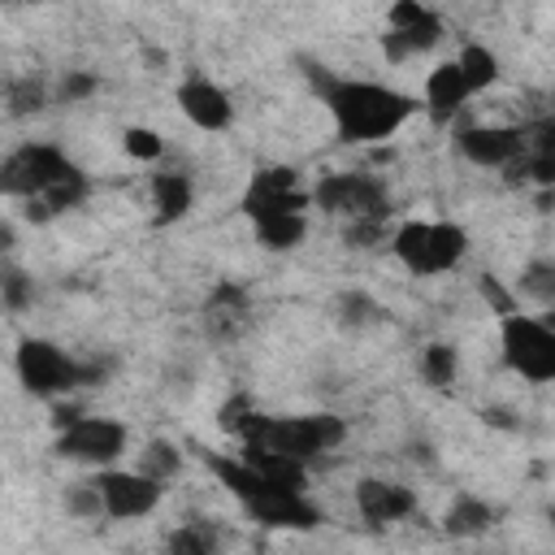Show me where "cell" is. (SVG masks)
I'll list each match as a JSON object with an SVG mask.
<instances>
[{"instance_id":"1","label":"cell","mask_w":555,"mask_h":555,"mask_svg":"<svg viewBox=\"0 0 555 555\" xmlns=\"http://www.w3.org/2000/svg\"><path fill=\"white\" fill-rule=\"evenodd\" d=\"M308 82L321 95L334 134L351 147L360 143H382L390 134H399L416 108H425L416 95L390 87V82H373V78H351V74H325V65H308Z\"/></svg>"},{"instance_id":"2","label":"cell","mask_w":555,"mask_h":555,"mask_svg":"<svg viewBox=\"0 0 555 555\" xmlns=\"http://www.w3.org/2000/svg\"><path fill=\"white\" fill-rule=\"evenodd\" d=\"M204 464L225 486V494L243 503V512L256 525H264V529H317L321 525V507L304 490L282 486V481H269L243 455H208L204 451Z\"/></svg>"},{"instance_id":"3","label":"cell","mask_w":555,"mask_h":555,"mask_svg":"<svg viewBox=\"0 0 555 555\" xmlns=\"http://www.w3.org/2000/svg\"><path fill=\"white\" fill-rule=\"evenodd\" d=\"M390 251L412 278L451 273L468 256V230L460 221H399L390 230Z\"/></svg>"},{"instance_id":"4","label":"cell","mask_w":555,"mask_h":555,"mask_svg":"<svg viewBox=\"0 0 555 555\" xmlns=\"http://www.w3.org/2000/svg\"><path fill=\"white\" fill-rule=\"evenodd\" d=\"M343 438H347V421L334 412H299V416H269L264 412L260 425L251 429V438H243V442H260V447H273L282 455L312 464L317 455L334 451Z\"/></svg>"},{"instance_id":"5","label":"cell","mask_w":555,"mask_h":555,"mask_svg":"<svg viewBox=\"0 0 555 555\" xmlns=\"http://www.w3.org/2000/svg\"><path fill=\"white\" fill-rule=\"evenodd\" d=\"M499 351L516 377L533 386L555 382V321L520 312V308L499 317Z\"/></svg>"},{"instance_id":"6","label":"cell","mask_w":555,"mask_h":555,"mask_svg":"<svg viewBox=\"0 0 555 555\" xmlns=\"http://www.w3.org/2000/svg\"><path fill=\"white\" fill-rule=\"evenodd\" d=\"M126 447H130V429L121 421L87 416V412L78 421H69L65 429H56V442H52V451L61 460L82 464V468H108L126 455Z\"/></svg>"},{"instance_id":"7","label":"cell","mask_w":555,"mask_h":555,"mask_svg":"<svg viewBox=\"0 0 555 555\" xmlns=\"http://www.w3.org/2000/svg\"><path fill=\"white\" fill-rule=\"evenodd\" d=\"M69 169H74V160L56 143H22L0 160V191H4V199L48 195Z\"/></svg>"},{"instance_id":"8","label":"cell","mask_w":555,"mask_h":555,"mask_svg":"<svg viewBox=\"0 0 555 555\" xmlns=\"http://www.w3.org/2000/svg\"><path fill=\"white\" fill-rule=\"evenodd\" d=\"M247 221H264V217H282V212H308L312 208V186L299 178L295 165H260L238 199Z\"/></svg>"},{"instance_id":"9","label":"cell","mask_w":555,"mask_h":555,"mask_svg":"<svg viewBox=\"0 0 555 555\" xmlns=\"http://www.w3.org/2000/svg\"><path fill=\"white\" fill-rule=\"evenodd\" d=\"M17 382L35 395V399H56L74 386H82V360L65 356L52 338H22L17 356H13Z\"/></svg>"},{"instance_id":"10","label":"cell","mask_w":555,"mask_h":555,"mask_svg":"<svg viewBox=\"0 0 555 555\" xmlns=\"http://www.w3.org/2000/svg\"><path fill=\"white\" fill-rule=\"evenodd\" d=\"M312 208H321L325 217H390V195L382 186V178L369 173H321L312 182Z\"/></svg>"},{"instance_id":"11","label":"cell","mask_w":555,"mask_h":555,"mask_svg":"<svg viewBox=\"0 0 555 555\" xmlns=\"http://www.w3.org/2000/svg\"><path fill=\"white\" fill-rule=\"evenodd\" d=\"M91 481L100 486V499H104V516L108 520H143L160 507L165 499V481L147 477L143 468H95Z\"/></svg>"},{"instance_id":"12","label":"cell","mask_w":555,"mask_h":555,"mask_svg":"<svg viewBox=\"0 0 555 555\" xmlns=\"http://www.w3.org/2000/svg\"><path fill=\"white\" fill-rule=\"evenodd\" d=\"M173 100H178L182 117H186L195 130L217 134V130H230V121H234V100H230V91H225L221 82H212L208 74H186V78L178 82Z\"/></svg>"},{"instance_id":"13","label":"cell","mask_w":555,"mask_h":555,"mask_svg":"<svg viewBox=\"0 0 555 555\" xmlns=\"http://www.w3.org/2000/svg\"><path fill=\"white\" fill-rule=\"evenodd\" d=\"M455 152L481 169H503L525 152V126H464Z\"/></svg>"},{"instance_id":"14","label":"cell","mask_w":555,"mask_h":555,"mask_svg":"<svg viewBox=\"0 0 555 555\" xmlns=\"http://www.w3.org/2000/svg\"><path fill=\"white\" fill-rule=\"evenodd\" d=\"M247 321H251V295H247V286H238V282H230V278L217 282V286L208 291L204 308H199L204 334L217 338V343H230V338H238V334L247 330Z\"/></svg>"},{"instance_id":"15","label":"cell","mask_w":555,"mask_h":555,"mask_svg":"<svg viewBox=\"0 0 555 555\" xmlns=\"http://www.w3.org/2000/svg\"><path fill=\"white\" fill-rule=\"evenodd\" d=\"M356 512L369 525H395V520L416 512V494H412V486L390 481V477H360L356 481Z\"/></svg>"},{"instance_id":"16","label":"cell","mask_w":555,"mask_h":555,"mask_svg":"<svg viewBox=\"0 0 555 555\" xmlns=\"http://www.w3.org/2000/svg\"><path fill=\"white\" fill-rule=\"evenodd\" d=\"M473 95H477V91H473V82L464 78L460 61L451 56V61H442V65H434V69L425 74V95H421V104H425L429 121L447 126V121H451V117H455Z\"/></svg>"},{"instance_id":"17","label":"cell","mask_w":555,"mask_h":555,"mask_svg":"<svg viewBox=\"0 0 555 555\" xmlns=\"http://www.w3.org/2000/svg\"><path fill=\"white\" fill-rule=\"evenodd\" d=\"M438 43H442V17H438V13H425L421 22L386 26V35H382V56H386L390 65H403V61H412V56L438 48Z\"/></svg>"},{"instance_id":"18","label":"cell","mask_w":555,"mask_h":555,"mask_svg":"<svg viewBox=\"0 0 555 555\" xmlns=\"http://www.w3.org/2000/svg\"><path fill=\"white\" fill-rule=\"evenodd\" d=\"M195 204V186L186 173H152V221L156 225H173L191 212Z\"/></svg>"},{"instance_id":"19","label":"cell","mask_w":555,"mask_h":555,"mask_svg":"<svg viewBox=\"0 0 555 555\" xmlns=\"http://www.w3.org/2000/svg\"><path fill=\"white\" fill-rule=\"evenodd\" d=\"M494 503L477 499V494H455L442 512V533L447 538H481L490 525H494Z\"/></svg>"},{"instance_id":"20","label":"cell","mask_w":555,"mask_h":555,"mask_svg":"<svg viewBox=\"0 0 555 555\" xmlns=\"http://www.w3.org/2000/svg\"><path fill=\"white\" fill-rule=\"evenodd\" d=\"M238 455H243L251 468H260L269 481H282V486H295V490L308 486V464L295 460V455H282V451L260 447V442H238Z\"/></svg>"},{"instance_id":"21","label":"cell","mask_w":555,"mask_h":555,"mask_svg":"<svg viewBox=\"0 0 555 555\" xmlns=\"http://www.w3.org/2000/svg\"><path fill=\"white\" fill-rule=\"evenodd\" d=\"M251 234L264 251H291L304 243L308 234V212H282V217H264V221H251Z\"/></svg>"},{"instance_id":"22","label":"cell","mask_w":555,"mask_h":555,"mask_svg":"<svg viewBox=\"0 0 555 555\" xmlns=\"http://www.w3.org/2000/svg\"><path fill=\"white\" fill-rule=\"evenodd\" d=\"M416 364H421L425 386H434V390H447V386H455V377H460V351H455L451 343H429Z\"/></svg>"},{"instance_id":"23","label":"cell","mask_w":555,"mask_h":555,"mask_svg":"<svg viewBox=\"0 0 555 555\" xmlns=\"http://www.w3.org/2000/svg\"><path fill=\"white\" fill-rule=\"evenodd\" d=\"M516 291L542 308L555 304V260L551 256H533L520 264V278H516Z\"/></svg>"},{"instance_id":"24","label":"cell","mask_w":555,"mask_h":555,"mask_svg":"<svg viewBox=\"0 0 555 555\" xmlns=\"http://www.w3.org/2000/svg\"><path fill=\"white\" fill-rule=\"evenodd\" d=\"M134 468H143V473L156 477V481H173V477L182 473V451H178V442H169V438H152V442H143Z\"/></svg>"},{"instance_id":"25","label":"cell","mask_w":555,"mask_h":555,"mask_svg":"<svg viewBox=\"0 0 555 555\" xmlns=\"http://www.w3.org/2000/svg\"><path fill=\"white\" fill-rule=\"evenodd\" d=\"M455 61H460L464 78L473 82V91H486V87H494V82H499V56H494L486 43H464Z\"/></svg>"},{"instance_id":"26","label":"cell","mask_w":555,"mask_h":555,"mask_svg":"<svg viewBox=\"0 0 555 555\" xmlns=\"http://www.w3.org/2000/svg\"><path fill=\"white\" fill-rule=\"evenodd\" d=\"M43 104H48V87H43V78H35V74L13 78V82L4 87V108H9V117H30V113H39Z\"/></svg>"},{"instance_id":"27","label":"cell","mask_w":555,"mask_h":555,"mask_svg":"<svg viewBox=\"0 0 555 555\" xmlns=\"http://www.w3.org/2000/svg\"><path fill=\"white\" fill-rule=\"evenodd\" d=\"M260 416H264V412H260L247 395H230V399L221 403V412H217V425H221L230 438L243 442V438H251V429L260 425Z\"/></svg>"},{"instance_id":"28","label":"cell","mask_w":555,"mask_h":555,"mask_svg":"<svg viewBox=\"0 0 555 555\" xmlns=\"http://www.w3.org/2000/svg\"><path fill=\"white\" fill-rule=\"evenodd\" d=\"M334 312H338V321H343L347 330H364V325H377V321L386 317V308H382L377 299H369L364 291H347V295H338Z\"/></svg>"},{"instance_id":"29","label":"cell","mask_w":555,"mask_h":555,"mask_svg":"<svg viewBox=\"0 0 555 555\" xmlns=\"http://www.w3.org/2000/svg\"><path fill=\"white\" fill-rule=\"evenodd\" d=\"M343 243H347L351 251L382 247V243H390V225H386V217H356V221H343Z\"/></svg>"},{"instance_id":"30","label":"cell","mask_w":555,"mask_h":555,"mask_svg":"<svg viewBox=\"0 0 555 555\" xmlns=\"http://www.w3.org/2000/svg\"><path fill=\"white\" fill-rule=\"evenodd\" d=\"M65 512L78 516V520H104V499H100V486L87 477L78 486H69L65 494Z\"/></svg>"},{"instance_id":"31","label":"cell","mask_w":555,"mask_h":555,"mask_svg":"<svg viewBox=\"0 0 555 555\" xmlns=\"http://www.w3.org/2000/svg\"><path fill=\"white\" fill-rule=\"evenodd\" d=\"M121 147H126V156H134V160H160L165 139H160L152 126H126V130H121Z\"/></svg>"},{"instance_id":"32","label":"cell","mask_w":555,"mask_h":555,"mask_svg":"<svg viewBox=\"0 0 555 555\" xmlns=\"http://www.w3.org/2000/svg\"><path fill=\"white\" fill-rule=\"evenodd\" d=\"M169 551H191V555H208L217 551V533L208 525H182L169 533Z\"/></svg>"},{"instance_id":"33","label":"cell","mask_w":555,"mask_h":555,"mask_svg":"<svg viewBox=\"0 0 555 555\" xmlns=\"http://www.w3.org/2000/svg\"><path fill=\"white\" fill-rule=\"evenodd\" d=\"M0 291H4V308L9 312H22L30 299H35V286H30V278L22 273V269H4V278H0Z\"/></svg>"},{"instance_id":"34","label":"cell","mask_w":555,"mask_h":555,"mask_svg":"<svg viewBox=\"0 0 555 555\" xmlns=\"http://www.w3.org/2000/svg\"><path fill=\"white\" fill-rule=\"evenodd\" d=\"M525 143H529L538 156H546V160L555 165V117L529 121V126H525Z\"/></svg>"},{"instance_id":"35","label":"cell","mask_w":555,"mask_h":555,"mask_svg":"<svg viewBox=\"0 0 555 555\" xmlns=\"http://www.w3.org/2000/svg\"><path fill=\"white\" fill-rule=\"evenodd\" d=\"M477 291H481V299L490 304V312H494V317H507V312H516V295H512V291H503L494 273H486V278L477 282Z\"/></svg>"},{"instance_id":"36","label":"cell","mask_w":555,"mask_h":555,"mask_svg":"<svg viewBox=\"0 0 555 555\" xmlns=\"http://www.w3.org/2000/svg\"><path fill=\"white\" fill-rule=\"evenodd\" d=\"M91 91H95V78L91 74H65L61 78V100H69V104L74 100H87Z\"/></svg>"},{"instance_id":"37","label":"cell","mask_w":555,"mask_h":555,"mask_svg":"<svg viewBox=\"0 0 555 555\" xmlns=\"http://www.w3.org/2000/svg\"><path fill=\"white\" fill-rule=\"evenodd\" d=\"M546 516H551V525H555V507H551V512H546Z\"/></svg>"},{"instance_id":"38","label":"cell","mask_w":555,"mask_h":555,"mask_svg":"<svg viewBox=\"0 0 555 555\" xmlns=\"http://www.w3.org/2000/svg\"><path fill=\"white\" fill-rule=\"evenodd\" d=\"M4 4H17V0H4Z\"/></svg>"}]
</instances>
